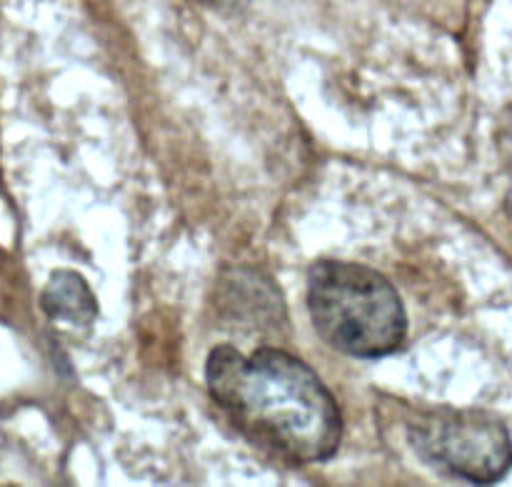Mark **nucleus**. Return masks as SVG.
Wrapping results in <instances>:
<instances>
[{
	"instance_id": "obj_6",
	"label": "nucleus",
	"mask_w": 512,
	"mask_h": 487,
	"mask_svg": "<svg viewBox=\"0 0 512 487\" xmlns=\"http://www.w3.org/2000/svg\"><path fill=\"white\" fill-rule=\"evenodd\" d=\"M495 145H498L500 160H503L505 170L512 178V105L503 108L498 115V125H495Z\"/></svg>"
},
{
	"instance_id": "obj_1",
	"label": "nucleus",
	"mask_w": 512,
	"mask_h": 487,
	"mask_svg": "<svg viewBox=\"0 0 512 487\" xmlns=\"http://www.w3.org/2000/svg\"><path fill=\"white\" fill-rule=\"evenodd\" d=\"M205 380L233 423L283 458L323 463L338 450V405L318 373L295 355L278 348L243 355L225 343L208 355Z\"/></svg>"
},
{
	"instance_id": "obj_5",
	"label": "nucleus",
	"mask_w": 512,
	"mask_h": 487,
	"mask_svg": "<svg viewBox=\"0 0 512 487\" xmlns=\"http://www.w3.org/2000/svg\"><path fill=\"white\" fill-rule=\"evenodd\" d=\"M40 305L50 320L70 325H90L100 310L90 285L73 270H55L50 275L40 295Z\"/></svg>"
},
{
	"instance_id": "obj_4",
	"label": "nucleus",
	"mask_w": 512,
	"mask_h": 487,
	"mask_svg": "<svg viewBox=\"0 0 512 487\" xmlns=\"http://www.w3.org/2000/svg\"><path fill=\"white\" fill-rule=\"evenodd\" d=\"M215 308L228 325L273 335L288 325V310L273 278L255 268H228L215 288Z\"/></svg>"
},
{
	"instance_id": "obj_2",
	"label": "nucleus",
	"mask_w": 512,
	"mask_h": 487,
	"mask_svg": "<svg viewBox=\"0 0 512 487\" xmlns=\"http://www.w3.org/2000/svg\"><path fill=\"white\" fill-rule=\"evenodd\" d=\"M308 310L320 338L353 358L395 353L408 335L398 290L368 265L318 260L308 273Z\"/></svg>"
},
{
	"instance_id": "obj_8",
	"label": "nucleus",
	"mask_w": 512,
	"mask_h": 487,
	"mask_svg": "<svg viewBox=\"0 0 512 487\" xmlns=\"http://www.w3.org/2000/svg\"><path fill=\"white\" fill-rule=\"evenodd\" d=\"M505 218H508L510 233H512V188L508 190V198H505Z\"/></svg>"
},
{
	"instance_id": "obj_7",
	"label": "nucleus",
	"mask_w": 512,
	"mask_h": 487,
	"mask_svg": "<svg viewBox=\"0 0 512 487\" xmlns=\"http://www.w3.org/2000/svg\"><path fill=\"white\" fill-rule=\"evenodd\" d=\"M198 3L215 10H223V13H235V10H243L250 0H198Z\"/></svg>"
},
{
	"instance_id": "obj_3",
	"label": "nucleus",
	"mask_w": 512,
	"mask_h": 487,
	"mask_svg": "<svg viewBox=\"0 0 512 487\" xmlns=\"http://www.w3.org/2000/svg\"><path fill=\"white\" fill-rule=\"evenodd\" d=\"M415 453L435 470L490 485L512 468V438L503 420L483 410H433L410 423Z\"/></svg>"
}]
</instances>
